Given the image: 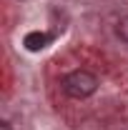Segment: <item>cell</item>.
<instances>
[{
    "mask_svg": "<svg viewBox=\"0 0 128 130\" xmlns=\"http://www.w3.org/2000/svg\"><path fill=\"white\" fill-rule=\"evenodd\" d=\"M63 90L68 98H75V100L91 98L98 90V78L91 70H73L63 78Z\"/></svg>",
    "mask_w": 128,
    "mask_h": 130,
    "instance_id": "6da1fadb",
    "label": "cell"
},
{
    "mask_svg": "<svg viewBox=\"0 0 128 130\" xmlns=\"http://www.w3.org/2000/svg\"><path fill=\"white\" fill-rule=\"evenodd\" d=\"M48 43H50V35H48V32H38V30H35V32H28L25 40H23V45H25L28 50H33V53L43 50Z\"/></svg>",
    "mask_w": 128,
    "mask_h": 130,
    "instance_id": "7a4b0ae2",
    "label": "cell"
},
{
    "mask_svg": "<svg viewBox=\"0 0 128 130\" xmlns=\"http://www.w3.org/2000/svg\"><path fill=\"white\" fill-rule=\"evenodd\" d=\"M116 32H118V38H121L123 43H128V15L118 20V25H116Z\"/></svg>",
    "mask_w": 128,
    "mask_h": 130,
    "instance_id": "3957f363",
    "label": "cell"
},
{
    "mask_svg": "<svg viewBox=\"0 0 128 130\" xmlns=\"http://www.w3.org/2000/svg\"><path fill=\"white\" fill-rule=\"evenodd\" d=\"M0 130H10V123H8V120H3V123H0Z\"/></svg>",
    "mask_w": 128,
    "mask_h": 130,
    "instance_id": "277c9868",
    "label": "cell"
}]
</instances>
